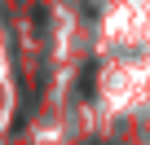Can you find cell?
Returning a JSON list of instances; mask_svg holds the SVG:
<instances>
[{"label":"cell","mask_w":150,"mask_h":145,"mask_svg":"<svg viewBox=\"0 0 150 145\" xmlns=\"http://www.w3.org/2000/svg\"><path fill=\"white\" fill-rule=\"evenodd\" d=\"M80 88H84V97H93V92H97V62H88V70H84V84H80Z\"/></svg>","instance_id":"obj_1"}]
</instances>
